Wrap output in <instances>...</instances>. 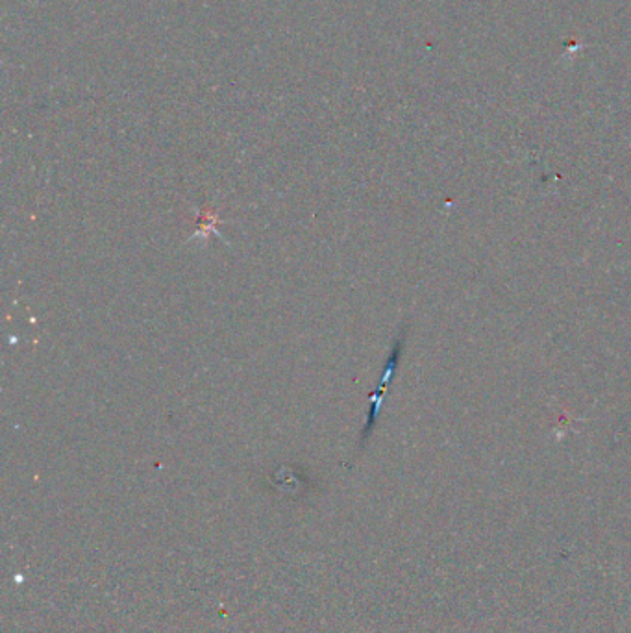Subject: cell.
Listing matches in <instances>:
<instances>
[{
	"instance_id": "1",
	"label": "cell",
	"mask_w": 631,
	"mask_h": 633,
	"mask_svg": "<svg viewBox=\"0 0 631 633\" xmlns=\"http://www.w3.org/2000/svg\"><path fill=\"white\" fill-rule=\"evenodd\" d=\"M404 345H406V328H402V332L396 337L393 350H391L389 358L385 361L384 373L380 376V382H378L376 391L372 393L371 408H369V413H367V421H365V426H363V432H361L359 448H363V445L369 441L372 430H374V426H376V422H378L380 410H382V404H384L385 395H387V389H389V384H391L393 378H395L396 367H398L400 358H402Z\"/></svg>"
}]
</instances>
